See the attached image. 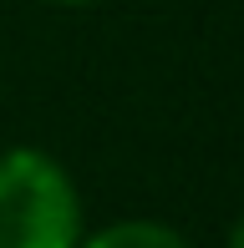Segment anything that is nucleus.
<instances>
[{"mask_svg":"<svg viewBox=\"0 0 244 248\" xmlns=\"http://www.w3.org/2000/svg\"><path fill=\"white\" fill-rule=\"evenodd\" d=\"M87 233L82 187L46 147L0 152V248H76Z\"/></svg>","mask_w":244,"mask_h":248,"instance_id":"1","label":"nucleus"},{"mask_svg":"<svg viewBox=\"0 0 244 248\" xmlns=\"http://www.w3.org/2000/svg\"><path fill=\"white\" fill-rule=\"evenodd\" d=\"M76 248H193V243L163 218H112L102 228H87Z\"/></svg>","mask_w":244,"mask_h":248,"instance_id":"2","label":"nucleus"},{"mask_svg":"<svg viewBox=\"0 0 244 248\" xmlns=\"http://www.w3.org/2000/svg\"><path fill=\"white\" fill-rule=\"evenodd\" d=\"M224 248H244V213L229 223V243H224Z\"/></svg>","mask_w":244,"mask_h":248,"instance_id":"3","label":"nucleus"},{"mask_svg":"<svg viewBox=\"0 0 244 248\" xmlns=\"http://www.w3.org/2000/svg\"><path fill=\"white\" fill-rule=\"evenodd\" d=\"M46 5H102V0H46Z\"/></svg>","mask_w":244,"mask_h":248,"instance_id":"4","label":"nucleus"}]
</instances>
